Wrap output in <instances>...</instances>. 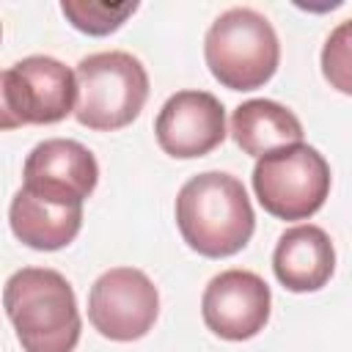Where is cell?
<instances>
[{"label":"cell","instance_id":"7c38bea8","mask_svg":"<svg viewBox=\"0 0 352 352\" xmlns=\"http://www.w3.org/2000/svg\"><path fill=\"white\" fill-rule=\"evenodd\" d=\"M8 223L22 245L33 250H60L80 234L82 206L44 198L22 187L11 198Z\"/></svg>","mask_w":352,"mask_h":352},{"label":"cell","instance_id":"8fae6325","mask_svg":"<svg viewBox=\"0 0 352 352\" xmlns=\"http://www.w3.org/2000/svg\"><path fill=\"white\" fill-rule=\"evenodd\" d=\"M272 270L289 292H319L336 270V250L327 231L311 223L286 228L278 236Z\"/></svg>","mask_w":352,"mask_h":352},{"label":"cell","instance_id":"5bb4252c","mask_svg":"<svg viewBox=\"0 0 352 352\" xmlns=\"http://www.w3.org/2000/svg\"><path fill=\"white\" fill-rule=\"evenodd\" d=\"M63 16L88 36H107L118 30L135 11L138 3H96V0H63L60 3Z\"/></svg>","mask_w":352,"mask_h":352},{"label":"cell","instance_id":"52a82bcc","mask_svg":"<svg viewBox=\"0 0 352 352\" xmlns=\"http://www.w3.org/2000/svg\"><path fill=\"white\" fill-rule=\"evenodd\" d=\"M160 314V294L151 278L135 267H113L102 272L88 292V319L94 330L110 341L143 338Z\"/></svg>","mask_w":352,"mask_h":352},{"label":"cell","instance_id":"5b68a950","mask_svg":"<svg viewBox=\"0 0 352 352\" xmlns=\"http://www.w3.org/2000/svg\"><path fill=\"white\" fill-rule=\"evenodd\" d=\"M330 165L308 143L286 146L258 157L253 192L264 212L278 220H308L330 195Z\"/></svg>","mask_w":352,"mask_h":352},{"label":"cell","instance_id":"ba28073f","mask_svg":"<svg viewBox=\"0 0 352 352\" xmlns=\"http://www.w3.org/2000/svg\"><path fill=\"white\" fill-rule=\"evenodd\" d=\"M272 294L261 275L250 270H226L214 275L201 297L206 327L226 341H248L258 336L270 319Z\"/></svg>","mask_w":352,"mask_h":352},{"label":"cell","instance_id":"7a4b0ae2","mask_svg":"<svg viewBox=\"0 0 352 352\" xmlns=\"http://www.w3.org/2000/svg\"><path fill=\"white\" fill-rule=\"evenodd\" d=\"M3 308L25 352H74L82 322L74 289L58 270H16L6 280Z\"/></svg>","mask_w":352,"mask_h":352},{"label":"cell","instance_id":"6da1fadb","mask_svg":"<svg viewBox=\"0 0 352 352\" xmlns=\"http://www.w3.org/2000/svg\"><path fill=\"white\" fill-rule=\"evenodd\" d=\"M176 226L187 248L206 258H226L250 242L256 214L236 176L206 170L182 184Z\"/></svg>","mask_w":352,"mask_h":352},{"label":"cell","instance_id":"9a60e30c","mask_svg":"<svg viewBox=\"0 0 352 352\" xmlns=\"http://www.w3.org/2000/svg\"><path fill=\"white\" fill-rule=\"evenodd\" d=\"M322 74L330 88L352 96V19L341 22L322 47Z\"/></svg>","mask_w":352,"mask_h":352},{"label":"cell","instance_id":"4fadbf2b","mask_svg":"<svg viewBox=\"0 0 352 352\" xmlns=\"http://www.w3.org/2000/svg\"><path fill=\"white\" fill-rule=\"evenodd\" d=\"M231 138L245 154L264 157L302 143V124L289 107L272 99H248L231 113Z\"/></svg>","mask_w":352,"mask_h":352},{"label":"cell","instance_id":"3957f363","mask_svg":"<svg viewBox=\"0 0 352 352\" xmlns=\"http://www.w3.org/2000/svg\"><path fill=\"white\" fill-rule=\"evenodd\" d=\"M204 58L212 77L228 91H256L272 80L280 63L278 33L253 8H228L206 30Z\"/></svg>","mask_w":352,"mask_h":352},{"label":"cell","instance_id":"277c9868","mask_svg":"<svg viewBox=\"0 0 352 352\" xmlns=\"http://www.w3.org/2000/svg\"><path fill=\"white\" fill-rule=\"evenodd\" d=\"M74 118L96 132H113L132 124L148 99V74L143 63L124 52H94L77 63Z\"/></svg>","mask_w":352,"mask_h":352},{"label":"cell","instance_id":"30bf717a","mask_svg":"<svg viewBox=\"0 0 352 352\" xmlns=\"http://www.w3.org/2000/svg\"><path fill=\"white\" fill-rule=\"evenodd\" d=\"M96 157L77 140L50 138L30 148L22 168V187L63 204H80L96 190Z\"/></svg>","mask_w":352,"mask_h":352},{"label":"cell","instance_id":"9c48e42d","mask_svg":"<svg viewBox=\"0 0 352 352\" xmlns=\"http://www.w3.org/2000/svg\"><path fill=\"white\" fill-rule=\"evenodd\" d=\"M157 143L176 160H195L226 140V107L209 91H176L154 121Z\"/></svg>","mask_w":352,"mask_h":352},{"label":"cell","instance_id":"8992f818","mask_svg":"<svg viewBox=\"0 0 352 352\" xmlns=\"http://www.w3.org/2000/svg\"><path fill=\"white\" fill-rule=\"evenodd\" d=\"M77 107V74L50 55H28L0 74V126L58 124Z\"/></svg>","mask_w":352,"mask_h":352}]
</instances>
